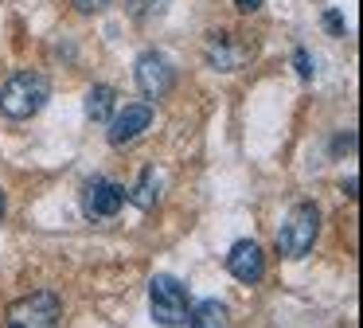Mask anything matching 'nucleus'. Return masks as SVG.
Here are the masks:
<instances>
[{
	"mask_svg": "<svg viewBox=\"0 0 363 328\" xmlns=\"http://www.w3.org/2000/svg\"><path fill=\"white\" fill-rule=\"evenodd\" d=\"M121 203H125V187L113 184V180H106V176L86 180V187H82V215H86L90 223L113 219L121 211Z\"/></svg>",
	"mask_w": 363,
	"mask_h": 328,
	"instance_id": "5",
	"label": "nucleus"
},
{
	"mask_svg": "<svg viewBox=\"0 0 363 328\" xmlns=\"http://www.w3.org/2000/svg\"><path fill=\"white\" fill-rule=\"evenodd\" d=\"M316 234H320V211H316V203H297L285 215L281 231H277V250L285 258H305L313 250Z\"/></svg>",
	"mask_w": 363,
	"mask_h": 328,
	"instance_id": "3",
	"label": "nucleus"
},
{
	"mask_svg": "<svg viewBox=\"0 0 363 328\" xmlns=\"http://www.w3.org/2000/svg\"><path fill=\"white\" fill-rule=\"evenodd\" d=\"M4 207H9V203H4V192H0V215H4Z\"/></svg>",
	"mask_w": 363,
	"mask_h": 328,
	"instance_id": "18",
	"label": "nucleus"
},
{
	"mask_svg": "<svg viewBox=\"0 0 363 328\" xmlns=\"http://www.w3.org/2000/svg\"><path fill=\"white\" fill-rule=\"evenodd\" d=\"M235 8H238V12H258L262 0H235Z\"/></svg>",
	"mask_w": 363,
	"mask_h": 328,
	"instance_id": "17",
	"label": "nucleus"
},
{
	"mask_svg": "<svg viewBox=\"0 0 363 328\" xmlns=\"http://www.w3.org/2000/svg\"><path fill=\"white\" fill-rule=\"evenodd\" d=\"M227 305L215 301V297H207V301H199L196 309L188 312V324L191 328H227Z\"/></svg>",
	"mask_w": 363,
	"mask_h": 328,
	"instance_id": "11",
	"label": "nucleus"
},
{
	"mask_svg": "<svg viewBox=\"0 0 363 328\" xmlns=\"http://www.w3.org/2000/svg\"><path fill=\"white\" fill-rule=\"evenodd\" d=\"M133 75H137V90H141L149 102L164 98V94L172 90V82H176V70H172V62H168L160 51H145L141 59H137Z\"/></svg>",
	"mask_w": 363,
	"mask_h": 328,
	"instance_id": "6",
	"label": "nucleus"
},
{
	"mask_svg": "<svg viewBox=\"0 0 363 328\" xmlns=\"http://www.w3.org/2000/svg\"><path fill=\"white\" fill-rule=\"evenodd\" d=\"M149 125H152V106H149V102H129L118 117H110V145L113 148L133 145Z\"/></svg>",
	"mask_w": 363,
	"mask_h": 328,
	"instance_id": "7",
	"label": "nucleus"
},
{
	"mask_svg": "<svg viewBox=\"0 0 363 328\" xmlns=\"http://www.w3.org/2000/svg\"><path fill=\"white\" fill-rule=\"evenodd\" d=\"M227 270H230V278H238L242 285H258L262 273H266V254H262V246L254 239H238L227 254Z\"/></svg>",
	"mask_w": 363,
	"mask_h": 328,
	"instance_id": "8",
	"label": "nucleus"
},
{
	"mask_svg": "<svg viewBox=\"0 0 363 328\" xmlns=\"http://www.w3.org/2000/svg\"><path fill=\"white\" fill-rule=\"evenodd\" d=\"M246 55H250V47L235 43L230 31H211V39H207V62L215 70H238L246 62Z\"/></svg>",
	"mask_w": 363,
	"mask_h": 328,
	"instance_id": "9",
	"label": "nucleus"
},
{
	"mask_svg": "<svg viewBox=\"0 0 363 328\" xmlns=\"http://www.w3.org/2000/svg\"><path fill=\"white\" fill-rule=\"evenodd\" d=\"M59 317H63V301L51 289H40V293L9 305L4 328H59Z\"/></svg>",
	"mask_w": 363,
	"mask_h": 328,
	"instance_id": "4",
	"label": "nucleus"
},
{
	"mask_svg": "<svg viewBox=\"0 0 363 328\" xmlns=\"http://www.w3.org/2000/svg\"><path fill=\"white\" fill-rule=\"evenodd\" d=\"M125 199L133 203V207H141V211L157 207V199H160V176H157V168H145L141 180L133 184V192H125Z\"/></svg>",
	"mask_w": 363,
	"mask_h": 328,
	"instance_id": "10",
	"label": "nucleus"
},
{
	"mask_svg": "<svg viewBox=\"0 0 363 328\" xmlns=\"http://www.w3.org/2000/svg\"><path fill=\"white\" fill-rule=\"evenodd\" d=\"M293 67H297L301 78H313V70H316L313 67V55H308L305 47H297V51H293Z\"/></svg>",
	"mask_w": 363,
	"mask_h": 328,
	"instance_id": "14",
	"label": "nucleus"
},
{
	"mask_svg": "<svg viewBox=\"0 0 363 328\" xmlns=\"http://www.w3.org/2000/svg\"><path fill=\"white\" fill-rule=\"evenodd\" d=\"M113 106H118V94H113V86H90L86 90V117L90 121H110L113 117Z\"/></svg>",
	"mask_w": 363,
	"mask_h": 328,
	"instance_id": "12",
	"label": "nucleus"
},
{
	"mask_svg": "<svg viewBox=\"0 0 363 328\" xmlns=\"http://www.w3.org/2000/svg\"><path fill=\"white\" fill-rule=\"evenodd\" d=\"M74 8H79V12H102L106 4H110V0H71Z\"/></svg>",
	"mask_w": 363,
	"mask_h": 328,
	"instance_id": "16",
	"label": "nucleus"
},
{
	"mask_svg": "<svg viewBox=\"0 0 363 328\" xmlns=\"http://www.w3.org/2000/svg\"><path fill=\"white\" fill-rule=\"evenodd\" d=\"M324 28H328L332 35H344V16H340V12H324Z\"/></svg>",
	"mask_w": 363,
	"mask_h": 328,
	"instance_id": "15",
	"label": "nucleus"
},
{
	"mask_svg": "<svg viewBox=\"0 0 363 328\" xmlns=\"http://www.w3.org/2000/svg\"><path fill=\"white\" fill-rule=\"evenodd\" d=\"M51 98V82L35 70H20L12 75L9 82L0 86V114L9 117V121H28L35 117Z\"/></svg>",
	"mask_w": 363,
	"mask_h": 328,
	"instance_id": "1",
	"label": "nucleus"
},
{
	"mask_svg": "<svg viewBox=\"0 0 363 328\" xmlns=\"http://www.w3.org/2000/svg\"><path fill=\"white\" fill-rule=\"evenodd\" d=\"M160 4H164V0H125V12L133 16V20H149V16L160 12Z\"/></svg>",
	"mask_w": 363,
	"mask_h": 328,
	"instance_id": "13",
	"label": "nucleus"
},
{
	"mask_svg": "<svg viewBox=\"0 0 363 328\" xmlns=\"http://www.w3.org/2000/svg\"><path fill=\"white\" fill-rule=\"evenodd\" d=\"M149 312L160 328H184L188 324V289L172 278V273H157L149 281Z\"/></svg>",
	"mask_w": 363,
	"mask_h": 328,
	"instance_id": "2",
	"label": "nucleus"
}]
</instances>
